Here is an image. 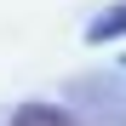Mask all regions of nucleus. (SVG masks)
I'll list each match as a JSON object with an SVG mask.
<instances>
[{"label":"nucleus","mask_w":126,"mask_h":126,"mask_svg":"<svg viewBox=\"0 0 126 126\" xmlns=\"http://www.w3.org/2000/svg\"><path fill=\"white\" fill-rule=\"evenodd\" d=\"M115 29H126V12H120V17H109V23H97V34H115Z\"/></svg>","instance_id":"nucleus-2"},{"label":"nucleus","mask_w":126,"mask_h":126,"mask_svg":"<svg viewBox=\"0 0 126 126\" xmlns=\"http://www.w3.org/2000/svg\"><path fill=\"white\" fill-rule=\"evenodd\" d=\"M12 126H75V120H69V115H57V109H40V103H34V109H23Z\"/></svg>","instance_id":"nucleus-1"}]
</instances>
